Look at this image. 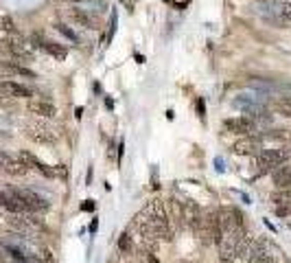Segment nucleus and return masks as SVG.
<instances>
[{"mask_svg":"<svg viewBox=\"0 0 291 263\" xmlns=\"http://www.w3.org/2000/svg\"><path fill=\"white\" fill-rule=\"evenodd\" d=\"M276 215H280V217H291V204H285V206H276Z\"/></svg>","mask_w":291,"mask_h":263,"instance_id":"nucleus-27","label":"nucleus"},{"mask_svg":"<svg viewBox=\"0 0 291 263\" xmlns=\"http://www.w3.org/2000/svg\"><path fill=\"white\" fill-rule=\"evenodd\" d=\"M223 127H225V132H230V134L247 136V134H252V132L256 129V123H254V119H250V117H237V119L223 121Z\"/></svg>","mask_w":291,"mask_h":263,"instance_id":"nucleus-9","label":"nucleus"},{"mask_svg":"<svg viewBox=\"0 0 291 263\" xmlns=\"http://www.w3.org/2000/svg\"><path fill=\"white\" fill-rule=\"evenodd\" d=\"M81 209H84V211H92V209H94V202H92V200H88Z\"/></svg>","mask_w":291,"mask_h":263,"instance_id":"nucleus-29","label":"nucleus"},{"mask_svg":"<svg viewBox=\"0 0 291 263\" xmlns=\"http://www.w3.org/2000/svg\"><path fill=\"white\" fill-rule=\"evenodd\" d=\"M272 202H274V206H285V204H291V189H278V191H274Z\"/></svg>","mask_w":291,"mask_h":263,"instance_id":"nucleus-19","label":"nucleus"},{"mask_svg":"<svg viewBox=\"0 0 291 263\" xmlns=\"http://www.w3.org/2000/svg\"><path fill=\"white\" fill-rule=\"evenodd\" d=\"M289 228H291V224H289Z\"/></svg>","mask_w":291,"mask_h":263,"instance_id":"nucleus-31","label":"nucleus"},{"mask_svg":"<svg viewBox=\"0 0 291 263\" xmlns=\"http://www.w3.org/2000/svg\"><path fill=\"white\" fill-rule=\"evenodd\" d=\"M3 29L9 33V35H15V24L11 18H3Z\"/></svg>","mask_w":291,"mask_h":263,"instance_id":"nucleus-26","label":"nucleus"},{"mask_svg":"<svg viewBox=\"0 0 291 263\" xmlns=\"http://www.w3.org/2000/svg\"><path fill=\"white\" fill-rule=\"evenodd\" d=\"M20 160L27 164L29 169H35V171H39L42 176H46V178H53V176H57V171H55L53 167H48V164H44L42 160L37 158L35 154H31V152H20Z\"/></svg>","mask_w":291,"mask_h":263,"instance_id":"nucleus-10","label":"nucleus"},{"mask_svg":"<svg viewBox=\"0 0 291 263\" xmlns=\"http://www.w3.org/2000/svg\"><path fill=\"white\" fill-rule=\"evenodd\" d=\"M201 217H204V213L199 211V206L193 200H184V224H186V228L195 230L199 226Z\"/></svg>","mask_w":291,"mask_h":263,"instance_id":"nucleus-13","label":"nucleus"},{"mask_svg":"<svg viewBox=\"0 0 291 263\" xmlns=\"http://www.w3.org/2000/svg\"><path fill=\"white\" fill-rule=\"evenodd\" d=\"M0 95L3 97H13V99H27V97H31V90L27 86L18 84V81L0 79Z\"/></svg>","mask_w":291,"mask_h":263,"instance_id":"nucleus-12","label":"nucleus"},{"mask_svg":"<svg viewBox=\"0 0 291 263\" xmlns=\"http://www.w3.org/2000/svg\"><path fill=\"white\" fill-rule=\"evenodd\" d=\"M33 42H35L37 48H42V51H46L48 55H53L55 60H64V57L68 55L66 48H64L61 44H57V42H53V40H44L39 35H33Z\"/></svg>","mask_w":291,"mask_h":263,"instance_id":"nucleus-14","label":"nucleus"},{"mask_svg":"<svg viewBox=\"0 0 291 263\" xmlns=\"http://www.w3.org/2000/svg\"><path fill=\"white\" fill-rule=\"evenodd\" d=\"M272 178H274V184L278 189H291V167H276L272 171Z\"/></svg>","mask_w":291,"mask_h":263,"instance_id":"nucleus-16","label":"nucleus"},{"mask_svg":"<svg viewBox=\"0 0 291 263\" xmlns=\"http://www.w3.org/2000/svg\"><path fill=\"white\" fill-rule=\"evenodd\" d=\"M217 221H219L221 233H225V230H232V228H241V226H243V215H241V211H237V209L225 206V209H221V211H217Z\"/></svg>","mask_w":291,"mask_h":263,"instance_id":"nucleus-7","label":"nucleus"},{"mask_svg":"<svg viewBox=\"0 0 291 263\" xmlns=\"http://www.w3.org/2000/svg\"><path fill=\"white\" fill-rule=\"evenodd\" d=\"M250 243H252V235H250V230L245 226L225 230V233H221L219 243H217V248H219V261L232 263L239 257H245L250 250Z\"/></svg>","mask_w":291,"mask_h":263,"instance_id":"nucleus-1","label":"nucleus"},{"mask_svg":"<svg viewBox=\"0 0 291 263\" xmlns=\"http://www.w3.org/2000/svg\"><path fill=\"white\" fill-rule=\"evenodd\" d=\"M118 250L125 252V254H132L134 252V237L129 233H123L118 237Z\"/></svg>","mask_w":291,"mask_h":263,"instance_id":"nucleus-20","label":"nucleus"},{"mask_svg":"<svg viewBox=\"0 0 291 263\" xmlns=\"http://www.w3.org/2000/svg\"><path fill=\"white\" fill-rule=\"evenodd\" d=\"M29 112L35 114V117H42V119H53L55 114H57V108H55L51 101L33 99V101H29Z\"/></svg>","mask_w":291,"mask_h":263,"instance_id":"nucleus-15","label":"nucleus"},{"mask_svg":"<svg viewBox=\"0 0 291 263\" xmlns=\"http://www.w3.org/2000/svg\"><path fill=\"white\" fill-rule=\"evenodd\" d=\"M261 149H263V138L261 136H252V134L239 138V141L232 145V152L237 156H256Z\"/></svg>","mask_w":291,"mask_h":263,"instance_id":"nucleus-6","label":"nucleus"},{"mask_svg":"<svg viewBox=\"0 0 291 263\" xmlns=\"http://www.w3.org/2000/svg\"><path fill=\"white\" fill-rule=\"evenodd\" d=\"M278 13H280L285 20H291V3H282V5L278 7Z\"/></svg>","mask_w":291,"mask_h":263,"instance_id":"nucleus-25","label":"nucleus"},{"mask_svg":"<svg viewBox=\"0 0 291 263\" xmlns=\"http://www.w3.org/2000/svg\"><path fill=\"white\" fill-rule=\"evenodd\" d=\"M68 3H81V0H68Z\"/></svg>","mask_w":291,"mask_h":263,"instance_id":"nucleus-30","label":"nucleus"},{"mask_svg":"<svg viewBox=\"0 0 291 263\" xmlns=\"http://www.w3.org/2000/svg\"><path fill=\"white\" fill-rule=\"evenodd\" d=\"M167 215L169 219H171V226L175 230H180V228H186V224H184V202L182 200H177V197H171L167 204Z\"/></svg>","mask_w":291,"mask_h":263,"instance_id":"nucleus-11","label":"nucleus"},{"mask_svg":"<svg viewBox=\"0 0 291 263\" xmlns=\"http://www.w3.org/2000/svg\"><path fill=\"white\" fill-rule=\"evenodd\" d=\"M138 261L140 263H160V259L156 257V250H149V248H142L138 252Z\"/></svg>","mask_w":291,"mask_h":263,"instance_id":"nucleus-22","label":"nucleus"},{"mask_svg":"<svg viewBox=\"0 0 291 263\" xmlns=\"http://www.w3.org/2000/svg\"><path fill=\"white\" fill-rule=\"evenodd\" d=\"M197 112H199V117L204 119V112H206V105H204V101L201 99H197Z\"/></svg>","mask_w":291,"mask_h":263,"instance_id":"nucleus-28","label":"nucleus"},{"mask_svg":"<svg viewBox=\"0 0 291 263\" xmlns=\"http://www.w3.org/2000/svg\"><path fill=\"white\" fill-rule=\"evenodd\" d=\"M55 29H57L64 37H68L70 42H79V35H77V33L72 31L70 27H66V24H55Z\"/></svg>","mask_w":291,"mask_h":263,"instance_id":"nucleus-24","label":"nucleus"},{"mask_svg":"<svg viewBox=\"0 0 291 263\" xmlns=\"http://www.w3.org/2000/svg\"><path fill=\"white\" fill-rule=\"evenodd\" d=\"M247 263H276L272 259V254L265 252V241H258V246L252 250V254H250Z\"/></svg>","mask_w":291,"mask_h":263,"instance_id":"nucleus-17","label":"nucleus"},{"mask_svg":"<svg viewBox=\"0 0 291 263\" xmlns=\"http://www.w3.org/2000/svg\"><path fill=\"white\" fill-rule=\"evenodd\" d=\"M289 158V149H261L256 154V167L261 169V174H265V171H274L280 164H285Z\"/></svg>","mask_w":291,"mask_h":263,"instance_id":"nucleus-3","label":"nucleus"},{"mask_svg":"<svg viewBox=\"0 0 291 263\" xmlns=\"http://www.w3.org/2000/svg\"><path fill=\"white\" fill-rule=\"evenodd\" d=\"M0 209L9 211V213H24L22 206L15 202V197L9 191H0Z\"/></svg>","mask_w":291,"mask_h":263,"instance_id":"nucleus-18","label":"nucleus"},{"mask_svg":"<svg viewBox=\"0 0 291 263\" xmlns=\"http://www.w3.org/2000/svg\"><path fill=\"white\" fill-rule=\"evenodd\" d=\"M274 108H276L282 117H289L291 119V99H280V101L274 103Z\"/></svg>","mask_w":291,"mask_h":263,"instance_id":"nucleus-23","label":"nucleus"},{"mask_svg":"<svg viewBox=\"0 0 291 263\" xmlns=\"http://www.w3.org/2000/svg\"><path fill=\"white\" fill-rule=\"evenodd\" d=\"M24 134H27V138H31L33 143H39V145H53L57 141V132L53 127H48L46 123H27Z\"/></svg>","mask_w":291,"mask_h":263,"instance_id":"nucleus-4","label":"nucleus"},{"mask_svg":"<svg viewBox=\"0 0 291 263\" xmlns=\"http://www.w3.org/2000/svg\"><path fill=\"white\" fill-rule=\"evenodd\" d=\"M70 15H72V18H75V22H79V24H86L88 29H96V27H94V20H92V18H90V15H88L86 11H72Z\"/></svg>","mask_w":291,"mask_h":263,"instance_id":"nucleus-21","label":"nucleus"},{"mask_svg":"<svg viewBox=\"0 0 291 263\" xmlns=\"http://www.w3.org/2000/svg\"><path fill=\"white\" fill-rule=\"evenodd\" d=\"M0 171H5V174H9V176H15V178H22V176L29 174V167L20 158H13V156L0 152Z\"/></svg>","mask_w":291,"mask_h":263,"instance_id":"nucleus-8","label":"nucleus"},{"mask_svg":"<svg viewBox=\"0 0 291 263\" xmlns=\"http://www.w3.org/2000/svg\"><path fill=\"white\" fill-rule=\"evenodd\" d=\"M0 53L11 57V60H27L29 51L27 44L22 42V37L15 33V35H7L5 40H0Z\"/></svg>","mask_w":291,"mask_h":263,"instance_id":"nucleus-5","label":"nucleus"},{"mask_svg":"<svg viewBox=\"0 0 291 263\" xmlns=\"http://www.w3.org/2000/svg\"><path fill=\"white\" fill-rule=\"evenodd\" d=\"M9 193L15 197V202L22 206L24 213H39V211H48V204L42 195H37L35 191H31V189H15L11 186Z\"/></svg>","mask_w":291,"mask_h":263,"instance_id":"nucleus-2","label":"nucleus"}]
</instances>
